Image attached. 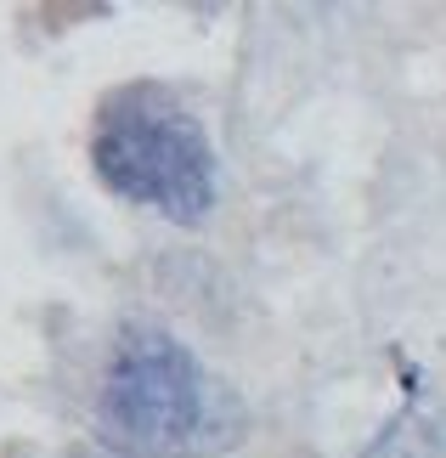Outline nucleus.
Returning a JSON list of instances; mask_svg holds the SVG:
<instances>
[{"mask_svg":"<svg viewBox=\"0 0 446 458\" xmlns=\"http://www.w3.org/2000/svg\"><path fill=\"white\" fill-rule=\"evenodd\" d=\"M102 442L130 458H215L248 430L238 391L215 379L170 328L130 323L97 391Z\"/></svg>","mask_w":446,"mask_h":458,"instance_id":"nucleus-1","label":"nucleus"},{"mask_svg":"<svg viewBox=\"0 0 446 458\" xmlns=\"http://www.w3.org/2000/svg\"><path fill=\"white\" fill-rule=\"evenodd\" d=\"M91 165L108 192L198 226L215 209V148L181 97L164 85H124L97 108Z\"/></svg>","mask_w":446,"mask_h":458,"instance_id":"nucleus-2","label":"nucleus"},{"mask_svg":"<svg viewBox=\"0 0 446 458\" xmlns=\"http://www.w3.org/2000/svg\"><path fill=\"white\" fill-rule=\"evenodd\" d=\"M407 413L390 419V430L367 447V458H430V430L418 425V379H407Z\"/></svg>","mask_w":446,"mask_h":458,"instance_id":"nucleus-3","label":"nucleus"}]
</instances>
